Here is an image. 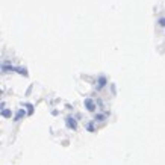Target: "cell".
Masks as SVG:
<instances>
[{
    "mask_svg": "<svg viewBox=\"0 0 165 165\" xmlns=\"http://www.w3.org/2000/svg\"><path fill=\"white\" fill-rule=\"evenodd\" d=\"M67 126L70 127V129H73V130H76V129H77V123H76V120H74L73 117H68V118H67Z\"/></svg>",
    "mask_w": 165,
    "mask_h": 165,
    "instance_id": "cell-1",
    "label": "cell"
},
{
    "mask_svg": "<svg viewBox=\"0 0 165 165\" xmlns=\"http://www.w3.org/2000/svg\"><path fill=\"white\" fill-rule=\"evenodd\" d=\"M85 108L88 109L89 112H92V111L95 109V105H94V102H92L91 99H86V100H85Z\"/></svg>",
    "mask_w": 165,
    "mask_h": 165,
    "instance_id": "cell-2",
    "label": "cell"
},
{
    "mask_svg": "<svg viewBox=\"0 0 165 165\" xmlns=\"http://www.w3.org/2000/svg\"><path fill=\"white\" fill-rule=\"evenodd\" d=\"M11 115H12V112L9 109H2V117L3 118H9Z\"/></svg>",
    "mask_w": 165,
    "mask_h": 165,
    "instance_id": "cell-3",
    "label": "cell"
},
{
    "mask_svg": "<svg viewBox=\"0 0 165 165\" xmlns=\"http://www.w3.org/2000/svg\"><path fill=\"white\" fill-rule=\"evenodd\" d=\"M105 85H106V79H105V77H100V79H99V85H97V88L100 89V88H103Z\"/></svg>",
    "mask_w": 165,
    "mask_h": 165,
    "instance_id": "cell-4",
    "label": "cell"
},
{
    "mask_svg": "<svg viewBox=\"0 0 165 165\" xmlns=\"http://www.w3.org/2000/svg\"><path fill=\"white\" fill-rule=\"evenodd\" d=\"M23 115H24V111H23V109H20L18 112H17V115H15V118H14V120H15V121H18V120H21V118H23Z\"/></svg>",
    "mask_w": 165,
    "mask_h": 165,
    "instance_id": "cell-5",
    "label": "cell"
},
{
    "mask_svg": "<svg viewBox=\"0 0 165 165\" xmlns=\"http://www.w3.org/2000/svg\"><path fill=\"white\" fill-rule=\"evenodd\" d=\"M95 120H97V121H103V120H105V117H103L102 114H99L97 117H95Z\"/></svg>",
    "mask_w": 165,
    "mask_h": 165,
    "instance_id": "cell-6",
    "label": "cell"
},
{
    "mask_svg": "<svg viewBox=\"0 0 165 165\" xmlns=\"http://www.w3.org/2000/svg\"><path fill=\"white\" fill-rule=\"evenodd\" d=\"M88 130H89V132H94L95 129H94V126H92V124H89V126H88Z\"/></svg>",
    "mask_w": 165,
    "mask_h": 165,
    "instance_id": "cell-7",
    "label": "cell"
},
{
    "mask_svg": "<svg viewBox=\"0 0 165 165\" xmlns=\"http://www.w3.org/2000/svg\"><path fill=\"white\" fill-rule=\"evenodd\" d=\"M159 24H161V26H165V18H161V20H159Z\"/></svg>",
    "mask_w": 165,
    "mask_h": 165,
    "instance_id": "cell-8",
    "label": "cell"
}]
</instances>
